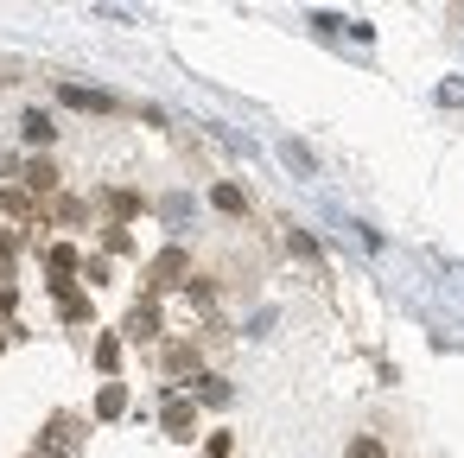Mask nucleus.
Segmentation results:
<instances>
[{"label": "nucleus", "instance_id": "nucleus-1", "mask_svg": "<svg viewBox=\"0 0 464 458\" xmlns=\"http://www.w3.org/2000/svg\"><path fill=\"white\" fill-rule=\"evenodd\" d=\"M191 274V255L185 248H160L153 261H147V293H166V287H179Z\"/></svg>", "mask_w": 464, "mask_h": 458}, {"label": "nucleus", "instance_id": "nucleus-2", "mask_svg": "<svg viewBox=\"0 0 464 458\" xmlns=\"http://www.w3.org/2000/svg\"><path fill=\"white\" fill-rule=\"evenodd\" d=\"M58 102L77 109V115H115V109H121L109 90H83V83H58Z\"/></svg>", "mask_w": 464, "mask_h": 458}, {"label": "nucleus", "instance_id": "nucleus-3", "mask_svg": "<svg viewBox=\"0 0 464 458\" xmlns=\"http://www.w3.org/2000/svg\"><path fill=\"white\" fill-rule=\"evenodd\" d=\"M121 331H128L134 344H153V337H160V306H153V299H140V306L128 312V325H121Z\"/></svg>", "mask_w": 464, "mask_h": 458}, {"label": "nucleus", "instance_id": "nucleus-4", "mask_svg": "<svg viewBox=\"0 0 464 458\" xmlns=\"http://www.w3.org/2000/svg\"><path fill=\"white\" fill-rule=\"evenodd\" d=\"M160 420H166V433H172V439H191V433H198V407H191V401H166V414H160Z\"/></svg>", "mask_w": 464, "mask_h": 458}, {"label": "nucleus", "instance_id": "nucleus-5", "mask_svg": "<svg viewBox=\"0 0 464 458\" xmlns=\"http://www.w3.org/2000/svg\"><path fill=\"white\" fill-rule=\"evenodd\" d=\"M210 204H217L223 217H248V191H242V185H210Z\"/></svg>", "mask_w": 464, "mask_h": 458}, {"label": "nucleus", "instance_id": "nucleus-6", "mask_svg": "<svg viewBox=\"0 0 464 458\" xmlns=\"http://www.w3.org/2000/svg\"><path fill=\"white\" fill-rule=\"evenodd\" d=\"M20 128H26V141H33V147H52V141H58V128H52V115H45V109H26V122H20Z\"/></svg>", "mask_w": 464, "mask_h": 458}, {"label": "nucleus", "instance_id": "nucleus-7", "mask_svg": "<svg viewBox=\"0 0 464 458\" xmlns=\"http://www.w3.org/2000/svg\"><path fill=\"white\" fill-rule=\"evenodd\" d=\"M280 160H286V166H293L299 179H312V172H318V160L305 153V141H280Z\"/></svg>", "mask_w": 464, "mask_h": 458}, {"label": "nucleus", "instance_id": "nucleus-8", "mask_svg": "<svg viewBox=\"0 0 464 458\" xmlns=\"http://www.w3.org/2000/svg\"><path fill=\"white\" fill-rule=\"evenodd\" d=\"M71 268H77V248H71V242H52V248H45V274H52V280H64Z\"/></svg>", "mask_w": 464, "mask_h": 458}, {"label": "nucleus", "instance_id": "nucleus-9", "mask_svg": "<svg viewBox=\"0 0 464 458\" xmlns=\"http://www.w3.org/2000/svg\"><path fill=\"white\" fill-rule=\"evenodd\" d=\"M121 407H128V388H121V382H102V395H96V420H115Z\"/></svg>", "mask_w": 464, "mask_h": 458}, {"label": "nucleus", "instance_id": "nucleus-10", "mask_svg": "<svg viewBox=\"0 0 464 458\" xmlns=\"http://www.w3.org/2000/svg\"><path fill=\"white\" fill-rule=\"evenodd\" d=\"M26 191H58V166L52 160H33L26 166Z\"/></svg>", "mask_w": 464, "mask_h": 458}, {"label": "nucleus", "instance_id": "nucleus-11", "mask_svg": "<svg viewBox=\"0 0 464 458\" xmlns=\"http://www.w3.org/2000/svg\"><path fill=\"white\" fill-rule=\"evenodd\" d=\"M198 382V401H210V407H229V382L223 375H191Z\"/></svg>", "mask_w": 464, "mask_h": 458}, {"label": "nucleus", "instance_id": "nucleus-12", "mask_svg": "<svg viewBox=\"0 0 464 458\" xmlns=\"http://www.w3.org/2000/svg\"><path fill=\"white\" fill-rule=\"evenodd\" d=\"M312 33H324V39H337V33H356L343 14H312Z\"/></svg>", "mask_w": 464, "mask_h": 458}, {"label": "nucleus", "instance_id": "nucleus-13", "mask_svg": "<svg viewBox=\"0 0 464 458\" xmlns=\"http://www.w3.org/2000/svg\"><path fill=\"white\" fill-rule=\"evenodd\" d=\"M160 217H166V223H191V198H179V191L160 198Z\"/></svg>", "mask_w": 464, "mask_h": 458}, {"label": "nucleus", "instance_id": "nucleus-14", "mask_svg": "<svg viewBox=\"0 0 464 458\" xmlns=\"http://www.w3.org/2000/svg\"><path fill=\"white\" fill-rule=\"evenodd\" d=\"M115 363H121V344H115V337H102V344H96V369H109V375H115Z\"/></svg>", "mask_w": 464, "mask_h": 458}, {"label": "nucleus", "instance_id": "nucleus-15", "mask_svg": "<svg viewBox=\"0 0 464 458\" xmlns=\"http://www.w3.org/2000/svg\"><path fill=\"white\" fill-rule=\"evenodd\" d=\"M343 458H382V439H369V433H362V439H350V445H343Z\"/></svg>", "mask_w": 464, "mask_h": 458}, {"label": "nucleus", "instance_id": "nucleus-16", "mask_svg": "<svg viewBox=\"0 0 464 458\" xmlns=\"http://www.w3.org/2000/svg\"><path fill=\"white\" fill-rule=\"evenodd\" d=\"M293 255H299V261H318V242H312L305 229H293Z\"/></svg>", "mask_w": 464, "mask_h": 458}, {"label": "nucleus", "instance_id": "nucleus-17", "mask_svg": "<svg viewBox=\"0 0 464 458\" xmlns=\"http://www.w3.org/2000/svg\"><path fill=\"white\" fill-rule=\"evenodd\" d=\"M439 102H445V109H458V102H464V77H451V83H439Z\"/></svg>", "mask_w": 464, "mask_h": 458}]
</instances>
